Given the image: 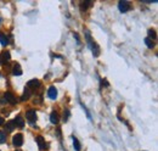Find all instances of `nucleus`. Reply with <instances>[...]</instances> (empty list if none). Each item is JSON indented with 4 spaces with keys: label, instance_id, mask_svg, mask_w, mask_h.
<instances>
[{
    "label": "nucleus",
    "instance_id": "f257e3e1",
    "mask_svg": "<svg viewBox=\"0 0 158 151\" xmlns=\"http://www.w3.org/2000/svg\"><path fill=\"white\" fill-rule=\"evenodd\" d=\"M130 6H132V4H130L129 1H127V0H120V1L118 3V9L122 13H125L130 10Z\"/></svg>",
    "mask_w": 158,
    "mask_h": 151
},
{
    "label": "nucleus",
    "instance_id": "f03ea898",
    "mask_svg": "<svg viewBox=\"0 0 158 151\" xmlns=\"http://www.w3.org/2000/svg\"><path fill=\"white\" fill-rule=\"evenodd\" d=\"M86 37H88V43L90 44L91 46V50H93V54H94V56H99V54H100V50H99V46L96 45L95 43L91 42V38H90V33L86 32Z\"/></svg>",
    "mask_w": 158,
    "mask_h": 151
},
{
    "label": "nucleus",
    "instance_id": "7ed1b4c3",
    "mask_svg": "<svg viewBox=\"0 0 158 151\" xmlns=\"http://www.w3.org/2000/svg\"><path fill=\"white\" fill-rule=\"evenodd\" d=\"M12 144H13V146H15V148L21 146L23 144V135L22 134H16L12 138Z\"/></svg>",
    "mask_w": 158,
    "mask_h": 151
},
{
    "label": "nucleus",
    "instance_id": "20e7f679",
    "mask_svg": "<svg viewBox=\"0 0 158 151\" xmlns=\"http://www.w3.org/2000/svg\"><path fill=\"white\" fill-rule=\"evenodd\" d=\"M4 99L9 102V104H11V105H15L16 104V98H15V95H13L12 93H10V92H6L5 94H4Z\"/></svg>",
    "mask_w": 158,
    "mask_h": 151
},
{
    "label": "nucleus",
    "instance_id": "39448f33",
    "mask_svg": "<svg viewBox=\"0 0 158 151\" xmlns=\"http://www.w3.org/2000/svg\"><path fill=\"white\" fill-rule=\"evenodd\" d=\"M26 117H27V120H28L31 123L35 122L37 121V112H35V110H29V111H27Z\"/></svg>",
    "mask_w": 158,
    "mask_h": 151
},
{
    "label": "nucleus",
    "instance_id": "423d86ee",
    "mask_svg": "<svg viewBox=\"0 0 158 151\" xmlns=\"http://www.w3.org/2000/svg\"><path fill=\"white\" fill-rule=\"evenodd\" d=\"M37 143H38V146H39L40 150H46L47 149V143H45V140L42 135L37 136Z\"/></svg>",
    "mask_w": 158,
    "mask_h": 151
},
{
    "label": "nucleus",
    "instance_id": "0eeeda50",
    "mask_svg": "<svg viewBox=\"0 0 158 151\" xmlns=\"http://www.w3.org/2000/svg\"><path fill=\"white\" fill-rule=\"evenodd\" d=\"M11 59V55L9 51H3V54L0 55V62L1 64H8Z\"/></svg>",
    "mask_w": 158,
    "mask_h": 151
},
{
    "label": "nucleus",
    "instance_id": "6e6552de",
    "mask_svg": "<svg viewBox=\"0 0 158 151\" xmlns=\"http://www.w3.org/2000/svg\"><path fill=\"white\" fill-rule=\"evenodd\" d=\"M47 95H49V98L51 100H55V99L57 98V89L55 88V87H50L49 90H47Z\"/></svg>",
    "mask_w": 158,
    "mask_h": 151
},
{
    "label": "nucleus",
    "instance_id": "1a4fd4ad",
    "mask_svg": "<svg viewBox=\"0 0 158 151\" xmlns=\"http://www.w3.org/2000/svg\"><path fill=\"white\" fill-rule=\"evenodd\" d=\"M38 87H40V82L38 79H32V80H29L28 83H27V88H28V89H35Z\"/></svg>",
    "mask_w": 158,
    "mask_h": 151
},
{
    "label": "nucleus",
    "instance_id": "9d476101",
    "mask_svg": "<svg viewBox=\"0 0 158 151\" xmlns=\"http://www.w3.org/2000/svg\"><path fill=\"white\" fill-rule=\"evenodd\" d=\"M12 74L13 76H21L22 74V68L19 66V64H15L12 67Z\"/></svg>",
    "mask_w": 158,
    "mask_h": 151
},
{
    "label": "nucleus",
    "instance_id": "9b49d317",
    "mask_svg": "<svg viewBox=\"0 0 158 151\" xmlns=\"http://www.w3.org/2000/svg\"><path fill=\"white\" fill-rule=\"evenodd\" d=\"M13 122H15V124H16L18 128H23V127H24V121H23L22 116H17Z\"/></svg>",
    "mask_w": 158,
    "mask_h": 151
},
{
    "label": "nucleus",
    "instance_id": "f8f14e48",
    "mask_svg": "<svg viewBox=\"0 0 158 151\" xmlns=\"http://www.w3.org/2000/svg\"><path fill=\"white\" fill-rule=\"evenodd\" d=\"M58 113L56 112V111H54V112H51V115H50V122L52 123V124H57L58 123Z\"/></svg>",
    "mask_w": 158,
    "mask_h": 151
},
{
    "label": "nucleus",
    "instance_id": "ddd939ff",
    "mask_svg": "<svg viewBox=\"0 0 158 151\" xmlns=\"http://www.w3.org/2000/svg\"><path fill=\"white\" fill-rule=\"evenodd\" d=\"M15 127H16L15 122H13V121H10V122L6 123V127H5V129L8 130V132H12V130L15 129Z\"/></svg>",
    "mask_w": 158,
    "mask_h": 151
},
{
    "label": "nucleus",
    "instance_id": "4468645a",
    "mask_svg": "<svg viewBox=\"0 0 158 151\" xmlns=\"http://www.w3.org/2000/svg\"><path fill=\"white\" fill-rule=\"evenodd\" d=\"M31 94H32V92H31V89H28V88H26L24 89V93H23V95H22V101H24V100H28L29 99V96H31Z\"/></svg>",
    "mask_w": 158,
    "mask_h": 151
},
{
    "label": "nucleus",
    "instance_id": "2eb2a0df",
    "mask_svg": "<svg viewBox=\"0 0 158 151\" xmlns=\"http://www.w3.org/2000/svg\"><path fill=\"white\" fill-rule=\"evenodd\" d=\"M0 43H1L3 46H6L9 44V40H8V37L5 34H0Z\"/></svg>",
    "mask_w": 158,
    "mask_h": 151
},
{
    "label": "nucleus",
    "instance_id": "dca6fc26",
    "mask_svg": "<svg viewBox=\"0 0 158 151\" xmlns=\"http://www.w3.org/2000/svg\"><path fill=\"white\" fill-rule=\"evenodd\" d=\"M73 145H74V149H75V151H79V150H80V144H79L78 139L75 138V136H73Z\"/></svg>",
    "mask_w": 158,
    "mask_h": 151
},
{
    "label": "nucleus",
    "instance_id": "f3484780",
    "mask_svg": "<svg viewBox=\"0 0 158 151\" xmlns=\"http://www.w3.org/2000/svg\"><path fill=\"white\" fill-rule=\"evenodd\" d=\"M147 34H148V39H156V32H155V29H148L147 31Z\"/></svg>",
    "mask_w": 158,
    "mask_h": 151
},
{
    "label": "nucleus",
    "instance_id": "a211bd4d",
    "mask_svg": "<svg viewBox=\"0 0 158 151\" xmlns=\"http://www.w3.org/2000/svg\"><path fill=\"white\" fill-rule=\"evenodd\" d=\"M145 44L147 45V48H150V49H152V48L155 46V44H153V42L151 39H148V38H145Z\"/></svg>",
    "mask_w": 158,
    "mask_h": 151
},
{
    "label": "nucleus",
    "instance_id": "6ab92c4d",
    "mask_svg": "<svg viewBox=\"0 0 158 151\" xmlns=\"http://www.w3.org/2000/svg\"><path fill=\"white\" fill-rule=\"evenodd\" d=\"M90 4H91L90 1H85V3H81V5H80V9H81V11H86L88 6L90 5Z\"/></svg>",
    "mask_w": 158,
    "mask_h": 151
},
{
    "label": "nucleus",
    "instance_id": "aec40b11",
    "mask_svg": "<svg viewBox=\"0 0 158 151\" xmlns=\"http://www.w3.org/2000/svg\"><path fill=\"white\" fill-rule=\"evenodd\" d=\"M70 116H71L70 110H65V112H63V121H65V122H67V121H68V118H70Z\"/></svg>",
    "mask_w": 158,
    "mask_h": 151
},
{
    "label": "nucleus",
    "instance_id": "412c9836",
    "mask_svg": "<svg viewBox=\"0 0 158 151\" xmlns=\"http://www.w3.org/2000/svg\"><path fill=\"white\" fill-rule=\"evenodd\" d=\"M6 141V133L0 132V144H4Z\"/></svg>",
    "mask_w": 158,
    "mask_h": 151
},
{
    "label": "nucleus",
    "instance_id": "4be33fe9",
    "mask_svg": "<svg viewBox=\"0 0 158 151\" xmlns=\"http://www.w3.org/2000/svg\"><path fill=\"white\" fill-rule=\"evenodd\" d=\"M73 36L75 37V39H77V42L79 43V42H80V39H79V36H78V33H73Z\"/></svg>",
    "mask_w": 158,
    "mask_h": 151
},
{
    "label": "nucleus",
    "instance_id": "5701e85b",
    "mask_svg": "<svg viewBox=\"0 0 158 151\" xmlns=\"http://www.w3.org/2000/svg\"><path fill=\"white\" fill-rule=\"evenodd\" d=\"M5 123V121H4V117H1V116H0V126H3Z\"/></svg>",
    "mask_w": 158,
    "mask_h": 151
},
{
    "label": "nucleus",
    "instance_id": "b1692460",
    "mask_svg": "<svg viewBox=\"0 0 158 151\" xmlns=\"http://www.w3.org/2000/svg\"><path fill=\"white\" fill-rule=\"evenodd\" d=\"M16 151H21V150H16Z\"/></svg>",
    "mask_w": 158,
    "mask_h": 151
}]
</instances>
